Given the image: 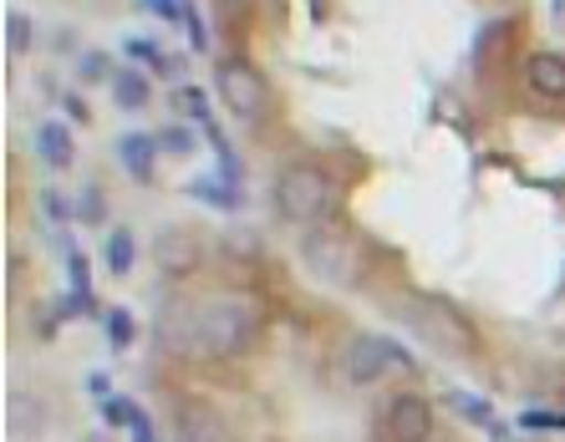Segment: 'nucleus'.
Wrapping results in <instances>:
<instances>
[{"instance_id": "f257e3e1", "label": "nucleus", "mask_w": 565, "mask_h": 442, "mask_svg": "<svg viewBox=\"0 0 565 442\" xmlns=\"http://www.w3.org/2000/svg\"><path fill=\"white\" fill-rule=\"evenodd\" d=\"M260 305L250 295L194 300V362H235L260 341Z\"/></svg>"}, {"instance_id": "f03ea898", "label": "nucleus", "mask_w": 565, "mask_h": 442, "mask_svg": "<svg viewBox=\"0 0 565 442\" xmlns=\"http://www.w3.org/2000/svg\"><path fill=\"white\" fill-rule=\"evenodd\" d=\"M301 260L316 280H327L331 290H362L367 280V245L347 229L342 219H321L306 229Z\"/></svg>"}, {"instance_id": "7ed1b4c3", "label": "nucleus", "mask_w": 565, "mask_h": 442, "mask_svg": "<svg viewBox=\"0 0 565 442\" xmlns=\"http://www.w3.org/2000/svg\"><path fill=\"white\" fill-rule=\"evenodd\" d=\"M393 311L403 315V325H408L418 341H428L438 356H459V362L479 356V331H473V321L459 305H448V300H438V295H403V300H393Z\"/></svg>"}, {"instance_id": "20e7f679", "label": "nucleus", "mask_w": 565, "mask_h": 442, "mask_svg": "<svg viewBox=\"0 0 565 442\" xmlns=\"http://www.w3.org/2000/svg\"><path fill=\"white\" fill-rule=\"evenodd\" d=\"M270 198H276V214L286 224L311 229V224L331 219V208H337V183H331V173L321 169V163H286V169L276 173Z\"/></svg>"}, {"instance_id": "39448f33", "label": "nucleus", "mask_w": 565, "mask_h": 442, "mask_svg": "<svg viewBox=\"0 0 565 442\" xmlns=\"http://www.w3.org/2000/svg\"><path fill=\"white\" fill-rule=\"evenodd\" d=\"M214 97L230 107V118L239 122H260L270 112V82L250 56H220L214 62Z\"/></svg>"}, {"instance_id": "423d86ee", "label": "nucleus", "mask_w": 565, "mask_h": 442, "mask_svg": "<svg viewBox=\"0 0 565 442\" xmlns=\"http://www.w3.org/2000/svg\"><path fill=\"white\" fill-rule=\"evenodd\" d=\"M342 366L352 387H377L382 377H393L397 366H408V352L387 336H352L342 352Z\"/></svg>"}, {"instance_id": "0eeeda50", "label": "nucleus", "mask_w": 565, "mask_h": 442, "mask_svg": "<svg viewBox=\"0 0 565 442\" xmlns=\"http://www.w3.org/2000/svg\"><path fill=\"white\" fill-rule=\"evenodd\" d=\"M153 265L169 285H184L204 270V239L189 229V224H163L153 235Z\"/></svg>"}, {"instance_id": "6e6552de", "label": "nucleus", "mask_w": 565, "mask_h": 442, "mask_svg": "<svg viewBox=\"0 0 565 442\" xmlns=\"http://www.w3.org/2000/svg\"><path fill=\"white\" fill-rule=\"evenodd\" d=\"M382 438L387 442H434V402L413 387L387 391V402H382Z\"/></svg>"}, {"instance_id": "1a4fd4ad", "label": "nucleus", "mask_w": 565, "mask_h": 442, "mask_svg": "<svg viewBox=\"0 0 565 442\" xmlns=\"http://www.w3.org/2000/svg\"><path fill=\"white\" fill-rule=\"evenodd\" d=\"M173 442H235V432L220 417V407L184 397V402L173 407Z\"/></svg>"}, {"instance_id": "9d476101", "label": "nucleus", "mask_w": 565, "mask_h": 442, "mask_svg": "<svg viewBox=\"0 0 565 442\" xmlns=\"http://www.w3.org/2000/svg\"><path fill=\"white\" fill-rule=\"evenodd\" d=\"M6 432L11 442H41L52 432V407L36 391H11L6 397Z\"/></svg>"}, {"instance_id": "9b49d317", "label": "nucleus", "mask_w": 565, "mask_h": 442, "mask_svg": "<svg viewBox=\"0 0 565 442\" xmlns=\"http://www.w3.org/2000/svg\"><path fill=\"white\" fill-rule=\"evenodd\" d=\"M158 346L179 362H194V300H169L158 311Z\"/></svg>"}, {"instance_id": "f8f14e48", "label": "nucleus", "mask_w": 565, "mask_h": 442, "mask_svg": "<svg viewBox=\"0 0 565 442\" xmlns=\"http://www.w3.org/2000/svg\"><path fill=\"white\" fill-rule=\"evenodd\" d=\"M525 87L540 103H565V56L561 52H530L525 56Z\"/></svg>"}, {"instance_id": "ddd939ff", "label": "nucleus", "mask_w": 565, "mask_h": 442, "mask_svg": "<svg viewBox=\"0 0 565 442\" xmlns=\"http://www.w3.org/2000/svg\"><path fill=\"white\" fill-rule=\"evenodd\" d=\"M36 158L46 163V169H72L77 163V143H72V128L66 122H56V118H46V122H36Z\"/></svg>"}, {"instance_id": "4468645a", "label": "nucleus", "mask_w": 565, "mask_h": 442, "mask_svg": "<svg viewBox=\"0 0 565 442\" xmlns=\"http://www.w3.org/2000/svg\"><path fill=\"white\" fill-rule=\"evenodd\" d=\"M158 153H163V148H158V138H148V132H122V138H118V163H122V169H128L138 183L153 179Z\"/></svg>"}, {"instance_id": "2eb2a0df", "label": "nucleus", "mask_w": 565, "mask_h": 442, "mask_svg": "<svg viewBox=\"0 0 565 442\" xmlns=\"http://www.w3.org/2000/svg\"><path fill=\"white\" fill-rule=\"evenodd\" d=\"M107 87H113V103H118L122 112H143L148 97H153V87H148V77L138 66H118V72L107 77Z\"/></svg>"}, {"instance_id": "dca6fc26", "label": "nucleus", "mask_w": 565, "mask_h": 442, "mask_svg": "<svg viewBox=\"0 0 565 442\" xmlns=\"http://www.w3.org/2000/svg\"><path fill=\"white\" fill-rule=\"evenodd\" d=\"M6 46H11V56H26L31 46H36V21H31L26 11L6 15Z\"/></svg>"}, {"instance_id": "f3484780", "label": "nucleus", "mask_w": 565, "mask_h": 442, "mask_svg": "<svg viewBox=\"0 0 565 442\" xmlns=\"http://www.w3.org/2000/svg\"><path fill=\"white\" fill-rule=\"evenodd\" d=\"M132 255H138V239H132V229H113V235H107V270H113V274H128L132 270Z\"/></svg>"}, {"instance_id": "a211bd4d", "label": "nucleus", "mask_w": 565, "mask_h": 442, "mask_svg": "<svg viewBox=\"0 0 565 442\" xmlns=\"http://www.w3.org/2000/svg\"><path fill=\"white\" fill-rule=\"evenodd\" d=\"M189 194H194V198H210L214 208H239V188L230 179H224V183L199 179V183H189Z\"/></svg>"}, {"instance_id": "6ab92c4d", "label": "nucleus", "mask_w": 565, "mask_h": 442, "mask_svg": "<svg viewBox=\"0 0 565 442\" xmlns=\"http://www.w3.org/2000/svg\"><path fill=\"white\" fill-rule=\"evenodd\" d=\"M103 417L113 422V428H132V422H138V407H132L128 397H107V402H103Z\"/></svg>"}, {"instance_id": "aec40b11", "label": "nucleus", "mask_w": 565, "mask_h": 442, "mask_svg": "<svg viewBox=\"0 0 565 442\" xmlns=\"http://www.w3.org/2000/svg\"><path fill=\"white\" fill-rule=\"evenodd\" d=\"M107 341H113L118 352L132 341V315H128V311H113V315H107Z\"/></svg>"}, {"instance_id": "412c9836", "label": "nucleus", "mask_w": 565, "mask_h": 442, "mask_svg": "<svg viewBox=\"0 0 565 442\" xmlns=\"http://www.w3.org/2000/svg\"><path fill=\"white\" fill-rule=\"evenodd\" d=\"M128 56L132 62H143V66H163V52H158L153 41H143V36H128Z\"/></svg>"}, {"instance_id": "4be33fe9", "label": "nucleus", "mask_w": 565, "mask_h": 442, "mask_svg": "<svg viewBox=\"0 0 565 442\" xmlns=\"http://www.w3.org/2000/svg\"><path fill=\"white\" fill-rule=\"evenodd\" d=\"M158 148L163 153H194V138L184 128H169V132H158Z\"/></svg>"}, {"instance_id": "5701e85b", "label": "nucleus", "mask_w": 565, "mask_h": 442, "mask_svg": "<svg viewBox=\"0 0 565 442\" xmlns=\"http://www.w3.org/2000/svg\"><path fill=\"white\" fill-rule=\"evenodd\" d=\"M143 11H153L158 21H184V0H143Z\"/></svg>"}, {"instance_id": "b1692460", "label": "nucleus", "mask_w": 565, "mask_h": 442, "mask_svg": "<svg viewBox=\"0 0 565 442\" xmlns=\"http://www.w3.org/2000/svg\"><path fill=\"white\" fill-rule=\"evenodd\" d=\"M77 214H82V219H87V224H97V219H103V198H97V188H82V198H77Z\"/></svg>"}, {"instance_id": "393cba45", "label": "nucleus", "mask_w": 565, "mask_h": 442, "mask_svg": "<svg viewBox=\"0 0 565 442\" xmlns=\"http://www.w3.org/2000/svg\"><path fill=\"white\" fill-rule=\"evenodd\" d=\"M179 103H184V112H194V118H199V122L210 118V107H204V91H194V87H184V91H179Z\"/></svg>"}, {"instance_id": "a878e982", "label": "nucleus", "mask_w": 565, "mask_h": 442, "mask_svg": "<svg viewBox=\"0 0 565 442\" xmlns=\"http://www.w3.org/2000/svg\"><path fill=\"white\" fill-rule=\"evenodd\" d=\"M454 402H459V412L469 422H489V402H479V397H454Z\"/></svg>"}, {"instance_id": "bb28decb", "label": "nucleus", "mask_w": 565, "mask_h": 442, "mask_svg": "<svg viewBox=\"0 0 565 442\" xmlns=\"http://www.w3.org/2000/svg\"><path fill=\"white\" fill-rule=\"evenodd\" d=\"M82 77H113V72H107V56H97V52L82 56Z\"/></svg>"}, {"instance_id": "cd10ccee", "label": "nucleus", "mask_w": 565, "mask_h": 442, "mask_svg": "<svg viewBox=\"0 0 565 442\" xmlns=\"http://www.w3.org/2000/svg\"><path fill=\"white\" fill-rule=\"evenodd\" d=\"M66 112L77 118V128H87V122H93V112H87V103H82V97H66Z\"/></svg>"}, {"instance_id": "c85d7f7f", "label": "nucleus", "mask_w": 565, "mask_h": 442, "mask_svg": "<svg viewBox=\"0 0 565 442\" xmlns=\"http://www.w3.org/2000/svg\"><path fill=\"white\" fill-rule=\"evenodd\" d=\"M128 432H132V442H158V438H153V428H148V417H143V412H138V422H132Z\"/></svg>"}, {"instance_id": "c756f323", "label": "nucleus", "mask_w": 565, "mask_h": 442, "mask_svg": "<svg viewBox=\"0 0 565 442\" xmlns=\"http://www.w3.org/2000/svg\"><path fill=\"white\" fill-rule=\"evenodd\" d=\"M41 204H46V214H52V219H62V214H66V204L56 194H41Z\"/></svg>"}, {"instance_id": "7c9ffc66", "label": "nucleus", "mask_w": 565, "mask_h": 442, "mask_svg": "<svg viewBox=\"0 0 565 442\" xmlns=\"http://www.w3.org/2000/svg\"><path fill=\"white\" fill-rule=\"evenodd\" d=\"M82 442H113V438H107V432H87V438H82Z\"/></svg>"}]
</instances>
